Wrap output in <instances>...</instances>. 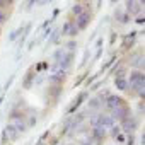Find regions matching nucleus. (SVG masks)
<instances>
[{
  "label": "nucleus",
  "instance_id": "f257e3e1",
  "mask_svg": "<svg viewBox=\"0 0 145 145\" xmlns=\"http://www.w3.org/2000/svg\"><path fill=\"white\" fill-rule=\"evenodd\" d=\"M130 86L137 91V92H142L143 91V74L138 70L131 72V75H130Z\"/></svg>",
  "mask_w": 145,
  "mask_h": 145
},
{
  "label": "nucleus",
  "instance_id": "f03ea898",
  "mask_svg": "<svg viewBox=\"0 0 145 145\" xmlns=\"http://www.w3.org/2000/svg\"><path fill=\"white\" fill-rule=\"evenodd\" d=\"M106 106H108V109L113 111V109L123 106V99H121L120 96H108V99H106Z\"/></svg>",
  "mask_w": 145,
  "mask_h": 145
},
{
  "label": "nucleus",
  "instance_id": "7ed1b4c3",
  "mask_svg": "<svg viewBox=\"0 0 145 145\" xmlns=\"http://www.w3.org/2000/svg\"><path fill=\"white\" fill-rule=\"evenodd\" d=\"M89 21H91V16H89V12H82L80 16H77V29H84L87 24H89Z\"/></svg>",
  "mask_w": 145,
  "mask_h": 145
},
{
  "label": "nucleus",
  "instance_id": "20e7f679",
  "mask_svg": "<svg viewBox=\"0 0 145 145\" xmlns=\"http://www.w3.org/2000/svg\"><path fill=\"white\" fill-rule=\"evenodd\" d=\"M94 125H96L97 128H101V126H109V125H113V120L108 118V116H104V114H99V116L94 118Z\"/></svg>",
  "mask_w": 145,
  "mask_h": 145
},
{
  "label": "nucleus",
  "instance_id": "39448f33",
  "mask_svg": "<svg viewBox=\"0 0 145 145\" xmlns=\"http://www.w3.org/2000/svg\"><path fill=\"white\" fill-rule=\"evenodd\" d=\"M113 114H114V118L116 120H125V118H128V108L123 104V106H120V108H116V109H113Z\"/></svg>",
  "mask_w": 145,
  "mask_h": 145
},
{
  "label": "nucleus",
  "instance_id": "423d86ee",
  "mask_svg": "<svg viewBox=\"0 0 145 145\" xmlns=\"http://www.w3.org/2000/svg\"><path fill=\"white\" fill-rule=\"evenodd\" d=\"M72 60H74V53H67V55H63L61 60H60V68H61V70H67V68L70 67Z\"/></svg>",
  "mask_w": 145,
  "mask_h": 145
},
{
  "label": "nucleus",
  "instance_id": "0eeeda50",
  "mask_svg": "<svg viewBox=\"0 0 145 145\" xmlns=\"http://www.w3.org/2000/svg\"><path fill=\"white\" fill-rule=\"evenodd\" d=\"M17 137V130L14 128V125H7L4 128V138H9V140H14Z\"/></svg>",
  "mask_w": 145,
  "mask_h": 145
},
{
  "label": "nucleus",
  "instance_id": "6e6552de",
  "mask_svg": "<svg viewBox=\"0 0 145 145\" xmlns=\"http://www.w3.org/2000/svg\"><path fill=\"white\" fill-rule=\"evenodd\" d=\"M135 128H137L135 120H131V118H130V120H128V118L123 120V130H125V131H133Z\"/></svg>",
  "mask_w": 145,
  "mask_h": 145
},
{
  "label": "nucleus",
  "instance_id": "1a4fd4ad",
  "mask_svg": "<svg viewBox=\"0 0 145 145\" xmlns=\"http://www.w3.org/2000/svg\"><path fill=\"white\" fill-rule=\"evenodd\" d=\"M92 135H94V138H96V140H103V138H104V130L96 126V128H94V131H92Z\"/></svg>",
  "mask_w": 145,
  "mask_h": 145
},
{
  "label": "nucleus",
  "instance_id": "9d476101",
  "mask_svg": "<svg viewBox=\"0 0 145 145\" xmlns=\"http://www.w3.org/2000/svg\"><path fill=\"white\" fill-rule=\"evenodd\" d=\"M116 87H118L120 91H125V89L128 87V80H125V79H116Z\"/></svg>",
  "mask_w": 145,
  "mask_h": 145
},
{
  "label": "nucleus",
  "instance_id": "9b49d317",
  "mask_svg": "<svg viewBox=\"0 0 145 145\" xmlns=\"http://www.w3.org/2000/svg\"><path fill=\"white\" fill-rule=\"evenodd\" d=\"M86 96H87V94H80V96H79V99H77V103H75V104H72V108H70L68 111H75V109L79 108V104L84 101V97H86Z\"/></svg>",
  "mask_w": 145,
  "mask_h": 145
},
{
  "label": "nucleus",
  "instance_id": "f8f14e48",
  "mask_svg": "<svg viewBox=\"0 0 145 145\" xmlns=\"http://www.w3.org/2000/svg\"><path fill=\"white\" fill-rule=\"evenodd\" d=\"M22 123H24V121H21V120H19V121H16L14 128H16V130H19V131H24V130H26V126H24Z\"/></svg>",
  "mask_w": 145,
  "mask_h": 145
},
{
  "label": "nucleus",
  "instance_id": "ddd939ff",
  "mask_svg": "<svg viewBox=\"0 0 145 145\" xmlns=\"http://www.w3.org/2000/svg\"><path fill=\"white\" fill-rule=\"evenodd\" d=\"M84 10H82V5H74V14H77V16H80Z\"/></svg>",
  "mask_w": 145,
  "mask_h": 145
},
{
  "label": "nucleus",
  "instance_id": "4468645a",
  "mask_svg": "<svg viewBox=\"0 0 145 145\" xmlns=\"http://www.w3.org/2000/svg\"><path fill=\"white\" fill-rule=\"evenodd\" d=\"M61 79H63V74H56V75H53V77H51V80H53V82H60Z\"/></svg>",
  "mask_w": 145,
  "mask_h": 145
},
{
  "label": "nucleus",
  "instance_id": "2eb2a0df",
  "mask_svg": "<svg viewBox=\"0 0 145 145\" xmlns=\"http://www.w3.org/2000/svg\"><path fill=\"white\" fill-rule=\"evenodd\" d=\"M5 19H7V16H5V12H4V10H0V24H2V22H4Z\"/></svg>",
  "mask_w": 145,
  "mask_h": 145
},
{
  "label": "nucleus",
  "instance_id": "dca6fc26",
  "mask_svg": "<svg viewBox=\"0 0 145 145\" xmlns=\"http://www.w3.org/2000/svg\"><path fill=\"white\" fill-rule=\"evenodd\" d=\"M70 27H72V24H70V22H67V24H65V27H63V33H70Z\"/></svg>",
  "mask_w": 145,
  "mask_h": 145
},
{
  "label": "nucleus",
  "instance_id": "f3484780",
  "mask_svg": "<svg viewBox=\"0 0 145 145\" xmlns=\"http://www.w3.org/2000/svg\"><path fill=\"white\" fill-rule=\"evenodd\" d=\"M97 104H99V99H92V101H91V104H89V106H91V108H96V106H97Z\"/></svg>",
  "mask_w": 145,
  "mask_h": 145
},
{
  "label": "nucleus",
  "instance_id": "a211bd4d",
  "mask_svg": "<svg viewBox=\"0 0 145 145\" xmlns=\"http://www.w3.org/2000/svg\"><path fill=\"white\" fill-rule=\"evenodd\" d=\"M118 142H125V135H118Z\"/></svg>",
  "mask_w": 145,
  "mask_h": 145
}]
</instances>
